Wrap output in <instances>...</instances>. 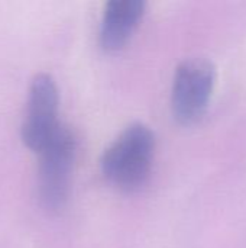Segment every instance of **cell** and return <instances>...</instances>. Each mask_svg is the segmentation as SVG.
Here are the masks:
<instances>
[{"instance_id": "2", "label": "cell", "mask_w": 246, "mask_h": 248, "mask_svg": "<svg viewBox=\"0 0 246 248\" xmlns=\"http://www.w3.org/2000/svg\"><path fill=\"white\" fill-rule=\"evenodd\" d=\"M38 196L49 211L61 209L68 198L71 171L75 158V137L59 125L49 142L39 151Z\"/></svg>"}, {"instance_id": "5", "label": "cell", "mask_w": 246, "mask_h": 248, "mask_svg": "<svg viewBox=\"0 0 246 248\" xmlns=\"http://www.w3.org/2000/svg\"><path fill=\"white\" fill-rule=\"evenodd\" d=\"M145 12L144 0H112L106 4L101 26L100 44L106 51L122 49L136 29Z\"/></svg>"}, {"instance_id": "1", "label": "cell", "mask_w": 246, "mask_h": 248, "mask_svg": "<svg viewBox=\"0 0 246 248\" xmlns=\"http://www.w3.org/2000/svg\"><path fill=\"white\" fill-rule=\"evenodd\" d=\"M155 150V135L149 126L129 125L103 153L100 166L104 177L122 190L133 192L149 177Z\"/></svg>"}, {"instance_id": "4", "label": "cell", "mask_w": 246, "mask_h": 248, "mask_svg": "<svg viewBox=\"0 0 246 248\" xmlns=\"http://www.w3.org/2000/svg\"><path fill=\"white\" fill-rule=\"evenodd\" d=\"M58 89L48 74H38L29 87L25 121L22 124V141L25 145L39 153L59 128Z\"/></svg>"}, {"instance_id": "3", "label": "cell", "mask_w": 246, "mask_h": 248, "mask_svg": "<svg viewBox=\"0 0 246 248\" xmlns=\"http://www.w3.org/2000/svg\"><path fill=\"white\" fill-rule=\"evenodd\" d=\"M216 81V68L206 58L183 61L174 74L171 106L181 125L196 124L207 110Z\"/></svg>"}]
</instances>
